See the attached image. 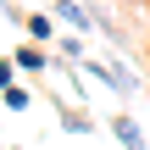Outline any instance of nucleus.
<instances>
[{
    "label": "nucleus",
    "instance_id": "nucleus-1",
    "mask_svg": "<svg viewBox=\"0 0 150 150\" xmlns=\"http://www.w3.org/2000/svg\"><path fill=\"white\" fill-rule=\"evenodd\" d=\"M111 134H117V145H122V150H150L145 134H139V122H134L128 111H117V117H111Z\"/></svg>",
    "mask_w": 150,
    "mask_h": 150
},
{
    "label": "nucleus",
    "instance_id": "nucleus-2",
    "mask_svg": "<svg viewBox=\"0 0 150 150\" xmlns=\"http://www.w3.org/2000/svg\"><path fill=\"white\" fill-rule=\"evenodd\" d=\"M56 17H61L67 28H78V33H89V28H95V11H83L78 0H56Z\"/></svg>",
    "mask_w": 150,
    "mask_h": 150
},
{
    "label": "nucleus",
    "instance_id": "nucleus-3",
    "mask_svg": "<svg viewBox=\"0 0 150 150\" xmlns=\"http://www.w3.org/2000/svg\"><path fill=\"white\" fill-rule=\"evenodd\" d=\"M11 61H17V72H45V67H50V56H45V45H33V39H28V45H22V50H17Z\"/></svg>",
    "mask_w": 150,
    "mask_h": 150
},
{
    "label": "nucleus",
    "instance_id": "nucleus-4",
    "mask_svg": "<svg viewBox=\"0 0 150 150\" xmlns=\"http://www.w3.org/2000/svg\"><path fill=\"white\" fill-rule=\"evenodd\" d=\"M22 28H28V39H33V45H50V33H56V22H50V17H39V11H33V17H22Z\"/></svg>",
    "mask_w": 150,
    "mask_h": 150
},
{
    "label": "nucleus",
    "instance_id": "nucleus-5",
    "mask_svg": "<svg viewBox=\"0 0 150 150\" xmlns=\"http://www.w3.org/2000/svg\"><path fill=\"white\" fill-rule=\"evenodd\" d=\"M0 100H6V111H28V89H22V83H11Z\"/></svg>",
    "mask_w": 150,
    "mask_h": 150
},
{
    "label": "nucleus",
    "instance_id": "nucleus-6",
    "mask_svg": "<svg viewBox=\"0 0 150 150\" xmlns=\"http://www.w3.org/2000/svg\"><path fill=\"white\" fill-rule=\"evenodd\" d=\"M61 128H67V134H89V117H78V111H61Z\"/></svg>",
    "mask_w": 150,
    "mask_h": 150
},
{
    "label": "nucleus",
    "instance_id": "nucleus-7",
    "mask_svg": "<svg viewBox=\"0 0 150 150\" xmlns=\"http://www.w3.org/2000/svg\"><path fill=\"white\" fill-rule=\"evenodd\" d=\"M11 83H17V61H11V56H0V95H6Z\"/></svg>",
    "mask_w": 150,
    "mask_h": 150
},
{
    "label": "nucleus",
    "instance_id": "nucleus-8",
    "mask_svg": "<svg viewBox=\"0 0 150 150\" xmlns=\"http://www.w3.org/2000/svg\"><path fill=\"white\" fill-rule=\"evenodd\" d=\"M145 6H150V0H145Z\"/></svg>",
    "mask_w": 150,
    "mask_h": 150
}]
</instances>
